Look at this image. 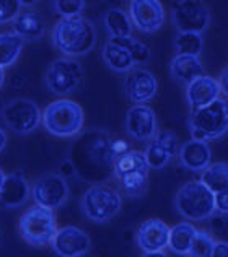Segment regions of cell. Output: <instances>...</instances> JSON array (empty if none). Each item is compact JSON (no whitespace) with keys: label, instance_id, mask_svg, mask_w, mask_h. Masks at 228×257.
Wrapping results in <instances>:
<instances>
[{"label":"cell","instance_id":"cell-1","mask_svg":"<svg viewBox=\"0 0 228 257\" xmlns=\"http://www.w3.org/2000/svg\"><path fill=\"white\" fill-rule=\"evenodd\" d=\"M124 152H127L124 142L101 128H93L72 144L69 161L82 181L103 184V181L114 176L116 160Z\"/></svg>","mask_w":228,"mask_h":257},{"label":"cell","instance_id":"cell-2","mask_svg":"<svg viewBox=\"0 0 228 257\" xmlns=\"http://www.w3.org/2000/svg\"><path fill=\"white\" fill-rule=\"evenodd\" d=\"M96 43V30L83 17L62 18L52 30V44L65 57H78L88 54Z\"/></svg>","mask_w":228,"mask_h":257},{"label":"cell","instance_id":"cell-3","mask_svg":"<svg viewBox=\"0 0 228 257\" xmlns=\"http://www.w3.org/2000/svg\"><path fill=\"white\" fill-rule=\"evenodd\" d=\"M85 114L82 106L72 99H57L43 111V124L51 135L69 139L83 128Z\"/></svg>","mask_w":228,"mask_h":257},{"label":"cell","instance_id":"cell-4","mask_svg":"<svg viewBox=\"0 0 228 257\" xmlns=\"http://www.w3.org/2000/svg\"><path fill=\"white\" fill-rule=\"evenodd\" d=\"M179 215L191 221H202L215 213V195L200 181H187L174 197Z\"/></svg>","mask_w":228,"mask_h":257},{"label":"cell","instance_id":"cell-5","mask_svg":"<svg viewBox=\"0 0 228 257\" xmlns=\"http://www.w3.org/2000/svg\"><path fill=\"white\" fill-rule=\"evenodd\" d=\"M192 140H217L228 132V101L217 99L212 104L192 111L189 119Z\"/></svg>","mask_w":228,"mask_h":257},{"label":"cell","instance_id":"cell-6","mask_svg":"<svg viewBox=\"0 0 228 257\" xmlns=\"http://www.w3.org/2000/svg\"><path fill=\"white\" fill-rule=\"evenodd\" d=\"M149 165L145 155L139 150H127L121 153L114 165V178H116L127 195L139 197L149 184Z\"/></svg>","mask_w":228,"mask_h":257},{"label":"cell","instance_id":"cell-7","mask_svg":"<svg viewBox=\"0 0 228 257\" xmlns=\"http://www.w3.org/2000/svg\"><path fill=\"white\" fill-rule=\"evenodd\" d=\"M123 207L121 194L108 184H93L86 189L82 199V210L85 216L95 223L112 220Z\"/></svg>","mask_w":228,"mask_h":257},{"label":"cell","instance_id":"cell-8","mask_svg":"<svg viewBox=\"0 0 228 257\" xmlns=\"http://www.w3.org/2000/svg\"><path fill=\"white\" fill-rule=\"evenodd\" d=\"M57 233L54 210L35 205L20 218V234L31 246H46L52 242Z\"/></svg>","mask_w":228,"mask_h":257},{"label":"cell","instance_id":"cell-9","mask_svg":"<svg viewBox=\"0 0 228 257\" xmlns=\"http://www.w3.org/2000/svg\"><path fill=\"white\" fill-rule=\"evenodd\" d=\"M83 80V69L75 59L59 57L46 72V86L52 94L65 96L77 90Z\"/></svg>","mask_w":228,"mask_h":257},{"label":"cell","instance_id":"cell-10","mask_svg":"<svg viewBox=\"0 0 228 257\" xmlns=\"http://www.w3.org/2000/svg\"><path fill=\"white\" fill-rule=\"evenodd\" d=\"M2 119L10 131L17 134H30L39 127V122L43 120V112L33 99L15 98L4 106Z\"/></svg>","mask_w":228,"mask_h":257},{"label":"cell","instance_id":"cell-11","mask_svg":"<svg viewBox=\"0 0 228 257\" xmlns=\"http://www.w3.org/2000/svg\"><path fill=\"white\" fill-rule=\"evenodd\" d=\"M31 195L36 205L56 210L69 199V186L62 174L46 173L35 181L31 187Z\"/></svg>","mask_w":228,"mask_h":257},{"label":"cell","instance_id":"cell-12","mask_svg":"<svg viewBox=\"0 0 228 257\" xmlns=\"http://www.w3.org/2000/svg\"><path fill=\"white\" fill-rule=\"evenodd\" d=\"M210 13L204 2H179L173 10V23L179 33H197L209 26Z\"/></svg>","mask_w":228,"mask_h":257},{"label":"cell","instance_id":"cell-13","mask_svg":"<svg viewBox=\"0 0 228 257\" xmlns=\"http://www.w3.org/2000/svg\"><path fill=\"white\" fill-rule=\"evenodd\" d=\"M129 17L132 25L142 33H153L165 23V10L158 0H132Z\"/></svg>","mask_w":228,"mask_h":257},{"label":"cell","instance_id":"cell-14","mask_svg":"<svg viewBox=\"0 0 228 257\" xmlns=\"http://www.w3.org/2000/svg\"><path fill=\"white\" fill-rule=\"evenodd\" d=\"M52 249L59 257H82L90 251L91 239L77 226L59 228L52 239Z\"/></svg>","mask_w":228,"mask_h":257},{"label":"cell","instance_id":"cell-15","mask_svg":"<svg viewBox=\"0 0 228 257\" xmlns=\"http://www.w3.org/2000/svg\"><path fill=\"white\" fill-rule=\"evenodd\" d=\"M126 131L134 140L149 142L157 135L155 111L147 104H137L126 114Z\"/></svg>","mask_w":228,"mask_h":257},{"label":"cell","instance_id":"cell-16","mask_svg":"<svg viewBox=\"0 0 228 257\" xmlns=\"http://www.w3.org/2000/svg\"><path fill=\"white\" fill-rule=\"evenodd\" d=\"M124 90L127 98L132 103L145 104L147 101L153 99L158 91V80L150 70L147 69H132L126 77Z\"/></svg>","mask_w":228,"mask_h":257},{"label":"cell","instance_id":"cell-17","mask_svg":"<svg viewBox=\"0 0 228 257\" xmlns=\"http://www.w3.org/2000/svg\"><path fill=\"white\" fill-rule=\"evenodd\" d=\"M179 153L178 137L170 131H163L155 135V139L150 140L149 147L144 152L147 165L153 170H162L170 163L174 155Z\"/></svg>","mask_w":228,"mask_h":257},{"label":"cell","instance_id":"cell-18","mask_svg":"<svg viewBox=\"0 0 228 257\" xmlns=\"http://www.w3.org/2000/svg\"><path fill=\"white\" fill-rule=\"evenodd\" d=\"M170 229L171 228L162 220L150 218L144 221L137 233L139 247L145 252L163 251L165 247H168Z\"/></svg>","mask_w":228,"mask_h":257},{"label":"cell","instance_id":"cell-19","mask_svg":"<svg viewBox=\"0 0 228 257\" xmlns=\"http://www.w3.org/2000/svg\"><path fill=\"white\" fill-rule=\"evenodd\" d=\"M220 93L222 91H220L218 80L210 75H202L196 78L186 88V98L192 111L212 104L213 101L220 98Z\"/></svg>","mask_w":228,"mask_h":257},{"label":"cell","instance_id":"cell-20","mask_svg":"<svg viewBox=\"0 0 228 257\" xmlns=\"http://www.w3.org/2000/svg\"><path fill=\"white\" fill-rule=\"evenodd\" d=\"M30 195L31 187L22 173L7 174L0 189V205L4 208H18L28 202Z\"/></svg>","mask_w":228,"mask_h":257},{"label":"cell","instance_id":"cell-21","mask_svg":"<svg viewBox=\"0 0 228 257\" xmlns=\"http://www.w3.org/2000/svg\"><path fill=\"white\" fill-rule=\"evenodd\" d=\"M179 161L191 171H204L212 165V150L207 142L187 140L179 148Z\"/></svg>","mask_w":228,"mask_h":257},{"label":"cell","instance_id":"cell-22","mask_svg":"<svg viewBox=\"0 0 228 257\" xmlns=\"http://www.w3.org/2000/svg\"><path fill=\"white\" fill-rule=\"evenodd\" d=\"M171 77L176 80L178 83L189 85L196 78L205 75L204 65L200 62L199 57L194 56H174V59L170 64Z\"/></svg>","mask_w":228,"mask_h":257},{"label":"cell","instance_id":"cell-23","mask_svg":"<svg viewBox=\"0 0 228 257\" xmlns=\"http://www.w3.org/2000/svg\"><path fill=\"white\" fill-rule=\"evenodd\" d=\"M13 25V33L18 35L23 41H33V39H39L44 35L46 23L43 17L38 12H22L15 18Z\"/></svg>","mask_w":228,"mask_h":257},{"label":"cell","instance_id":"cell-24","mask_svg":"<svg viewBox=\"0 0 228 257\" xmlns=\"http://www.w3.org/2000/svg\"><path fill=\"white\" fill-rule=\"evenodd\" d=\"M101 56H103L104 64L114 72H121V73L131 72L134 67H136V62H134L131 52L121 44L114 43L112 39H109V41L104 44Z\"/></svg>","mask_w":228,"mask_h":257},{"label":"cell","instance_id":"cell-25","mask_svg":"<svg viewBox=\"0 0 228 257\" xmlns=\"http://www.w3.org/2000/svg\"><path fill=\"white\" fill-rule=\"evenodd\" d=\"M196 231H197V228L189 221H181L178 225H174L170 229L168 247L174 254L187 255L194 241V236H196Z\"/></svg>","mask_w":228,"mask_h":257},{"label":"cell","instance_id":"cell-26","mask_svg":"<svg viewBox=\"0 0 228 257\" xmlns=\"http://www.w3.org/2000/svg\"><path fill=\"white\" fill-rule=\"evenodd\" d=\"M104 26L111 39L129 38L132 35V22L129 13L121 9H109L104 13Z\"/></svg>","mask_w":228,"mask_h":257},{"label":"cell","instance_id":"cell-27","mask_svg":"<svg viewBox=\"0 0 228 257\" xmlns=\"http://www.w3.org/2000/svg\"><path fill=\"white\" fill-rule=\"evenodd\" d=\"M200 182L213 195L228 191V163H213L205 168L200 176Z\"/></svg>","mask_w":228,"mask_h":257},{"label":"cell","instance_id":"cell-28","mask_svg":"<svg viewBox=\"0 0 228 257\" xmlns=\"http://www.w3.org/2000/svg\"><path fill=\"white\" fill-rule=\"evenodd\" d=\"M23 39L15 33H0V67L13 65L23 49Z\"/></svg>","mask_w":228,"mask_h":257},{"label":"cell","instance_id":"cell-29","mask_svg":"<svg viewBox=\"0 0 228 257\" xmlns=\"http://www.w3.org/2000/svg\"><path fill=\"white\" fill-rule=\"evenodd\" d=\"M202 36L197 33H178L176 39H174V49H176V56H194L199 57L202 52Z\"/></svg>","mask_w":228,"mask_h":257},{"label":"cell","instance_id":"cell-30","mask_svg":"<svg viewBox=\"0 0 228 257\" xmlns=\"http://www.w3.org/2000/svg\"><path fill=\"white\" fill-rule=\"evenodd\" d=\"M213 244H215V241H213L209 231L197 229L189 252H187V257H212Z\"/></svg>","mask_w":228,"mask_h":257},{"label":"cell","instance_id":"cell-31","mask_svg":"<svg viewBox=\"0 0 228 257\" xmlns=\"http://www.w3.org/2000/svg\"><path fill=\"white\" fill-rule=\"evenodd\" d=\"M112 41L121 44L123 47H126V49L131 52V56L134 59V62H136V65L147 64L150 60V49H149V46L144 44V43H140V41H137V39H134L132 36L112 39Z\"/></svg>","mask_w":228,"mask_h":257},{"label":"cell","instance_id":"cell-32","mask_svg":"<svg viewBox=\"0 0 228 257\" xmlns=\"http://www.w3.org/2000/svg\"><path fill=\"white\" fill-rule=\"evenodd\" d=\"M54 7L59 15H62V18H75L82 15L85 2L83 0H57L54 2Z\"/></svg>","mask_w":228,"mask_h":257},{"label":"cell","instance_id":"cell-33","mask_svg":"<svg viewBox=\"0 0 228 257\" xmlns=\"http://www.w3.org/2000/svg\"><path fill=\"white\" fill-rule=\"evenodd\" d=\"M22 7L23 2L18 0H0V25L15 22V18L22 13Z\"/></svg>","mask_w":228,"mask_h":257},{"label":"cell","instance_id":"cell-34","mask_svg":"<svg viewBox=\"0 0 228 257\" xmlns=\"http://www.w3.org/2000/svg\"><path fill=\"white\" fill-rule=\"evenodd\" d=\"M215 212L228 213V191L215 194Z\"/></svg>","mask_w":228,"mask_h":257},{"label":"cell","instance_id":"cell-35","mask_svg":"<svg viewBox=\"0 0 228 257\" xmlns=\"http://www.w3.org/2000/svg\"><path fill=\"white\" fill-rule=\"evenodd\" d=\"M212 257H228V242L225 241H215L213 244Z\"/></svg>","mask_w":228,"mask_h":257},{"label":"cell","instance_id":"cell-36","mask_svg":"<svg viewBox=\"0 0 228 257\" xmlns=\"http://www.w3.org/2000/svg\"><path fill=\"white\" fill-rule=\"evenodd\" d=\"M218 85H220V91H222L225 96L228 98V65L222 70V73H220Z\"/></svg>","mask_w":228,"mask_h":257},{"label":"cell","instance_id":"cell-37","mask_svg":"<svg viewBox=\"0 0 228 257\" xmlns=\"http://www.w3.org/2000/svg\"><path fill=\"white\" fill-rule=\"evenodd\" d=\"M7 140H9V139H7V132L4 131L2 127H0V153H2L7 148Z\"/></svg>","mask_w":228,"mask_h":257},{"label":"cell","instance_id":"cell-38","mask_svg":"<svg viewBox=\"0 0 228 257\" xmlns=\"http://www.w3.org/2000/svg\"><path fill=\"white\" fill-rule=\"evenodd\" d=\"M142 257H168L163 251H155V252H145Z\"/></svg>","mask_w":228,"mask_h":257},{"label":"cell","instance_id":"cell-39","mask_svg":"<svg viewBox=\"0 0 228 257\" xmlns=\"http://www.w3.org/2000/svg\"><path fill=\"white\" fill-rule=\"evenodd\" d=\"M5 178H7V174L4 173L2 168H0V189H2V186H4V181H5Z\"/></svg>","mask_w":228,"mask_h":257},{"label":"cell","instance_id":"cell-40","mask_svg":"<svg viewBox=\"0 0 228 257\" xmlns=\"http://www.w3.org/2000/svg\"><path fill=\"white\" fill-rule=\"evenodd\" d=\"M4 78H5V75H4V69L0 67V88H2V85H4Z\"/></svg>","mask_w":228,"mask_h":257}]
</instances>
